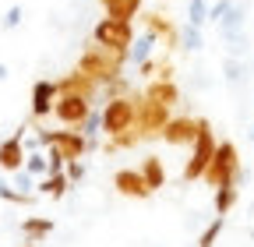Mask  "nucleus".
<instances>
[{
	"instance_id": "f257e3e1",
	"label": "nucleus",
	"mask_w": 254,
	"mask_h": 247,
	"mask_svg": "<svg viewBox=\"0 0 254 247\" xmlns=\"http://www.w3.org/2000/svg\"><path fill=\"white\" fill-rule=\"evenodd\" d=\"M127 64V53L120 50H110V46H99V43H92L81 57H78V71H85L88 78H95L99 85H113L120 78Z\"/></svg>"
},
{
	"instance_id": "f03ea898",
	"label": "nucleus",
	"mask_w": 254,
	"mask_h": 247,
	"mask_svg": "<svg viewBox=\"0 0 254 247\" xmlns=\"http://www.w3.org/2000/svg\"><path fill=\"white\" fill-rule=\"evenodd\" d=\"M240 177H244V170H240L237 145L233 141H219V148H215V156H212V163H208L201 180L208 187H222V184H240Z\"/></svg>"
},
{
	"instance_id": "7ed1b4c3",
	"label": "nucleus",
	"mask_w": 254,
	"mask_h": 247,
	"mask_svg": "<svg viewBox=\"0 0 254 247\" xmlns=\"http://www.w3.org/2000/svg\"><path fill=\"white\" fill-rule=\"evenodd\" d=\"M138 124V96H110L103 106V134L117 138L120 131Z\"/></svg>"
},
{
	"instance_id": "20e7f679",
	"label": "nucleus",
	"mask_w": 254,
	"mask_h": 247,
	"mask_svg": "<svg viewBox=\"0 0 254 247\" xmlns=\"http://www.w3.org/2000/svg\"><path fill=\"white\" fill-rule=\"evenodd\" d=\"M215 148H219V141H215V134H212V124L201 120V131H198L194 145H190V156H187V163H184V184L205 177V170H208V163H212V156H215Z\"/></svg>"
},
{
	"instance_id": "39448f33",
	"label": "nucleus",
	"mask_w": 254,
	"mask_h": 247,
	"mask_svg": "<svg viewBox=\"0 0 254 247\" xmlns=\"http://www.w3.org/2000/svg\"><path fill=\"white\" fill-rule=\"evenodd\" d=\"M92 43H99V46H110V50H120L127 53L134 43V28L131 21H120V18H103L99 25L92 28Z\"/></svg>"
},
{
	"instance_id": "423d86ee",
	"label": "nucleus",
	"mask_w": 254,
	"mask_h": 247,
	"mask_svg": "<svg viewBox=\"0 0 254 247\" xmlns=\"http://www.w3.org/2000/svg\"><path fill=\"white\" fill-rule=\"evenodd\" d=\"M36 141L46 145V148H53V152H60L64 159H81L85 148H88V138L78 127H71V131H39Z\"/></svg>"
},
{
	"instance_id": "0eeeda50",
	"label": "nucleus",
	"mask_w": 254,
	"mask_h": 247,
	"mask_svg": "<svg viewBox=\"0 0 254 247\" xmlns=\"http://www.w3.org/2000/svg\"><path fill=\"white\" fill-rule=\"evenodd\" d=\"M88 113H92V99H85V96H71V92H60V96H57L53 117L64 124V127H81Z\"/></svg>"
},
{
	"instance_id": "6e6552de",
	"label": "nucleus",
	"mask_w": 254,
	"mask_h": 247,
	"mask_svg": "<svg viewBox=\"0 0 254 247\" xmlns=\"http://www.w3.org/2000/svg\"><path fill=\"white\" fill-rule=\"evenodd\" d=\"M166 124H170V106L148 103L145 96L138 99V131H141V138H163Z\"/></svg>"
},
{
	"instance_id": "1a4fd4ad",
	"label": "nucleus",
	"mask_w": 254,
	"mask_h": 247,
	"mask_svg": "<svg viewBox=\"0 0 254 247\" xmlns=\"http://www.w3.org/2000/svg\"><path fill=\"white\" fill-rule=\"evenodd\" d=\"M198 131H201L198 117H170V124L163 127V141L173 145V148H190L194 138H198Z\"/></svg>"
},
{
	"instance_id": "9d476101",
	"label": "nucleus",
	"mask_w": 254,
	"mask_h": 247,
	"mask_svg": "<svg viewBox=\"0 0 254 247\" xmlns=\"http://www.w3.org/2000/svg\"><path fill=\"white\" fill-rule=\"evenodd\" d=\"M57 96H60L57 81H50V78H39L36 85H32V117H36V120L50 117V113H53V106H57Z\"/></svg>"
},
{
	"instance_id": "9b49d317",
	"label": "nucleus",
	"mask_w": 254,
	"mask_h": 247,
	"mask_svg": "<svg viewBox=\"0 0 254 247\" xmlns=\"http://www.w3.org/2000/svg\"><path fill=\"white\" fill-rule=\"evenodd\" d=\"M113 187H117L124 198H148V194H155L148 184H145L141 170H117V173H113Z\"/></svg>"
},
{
	"instance_id": "f8f14e48",
	"label": "nucleus",
	"mask_w": 254,
	"mask_h": 247,
	"mask_svg": "<svg viewBox=\"0 0 254 247\" xmlns=\"http://www.w3.org/2000/svg\"><path fill=\"white\" fill-rule=\"evenodd\" d=\"M145 99L173 110V106L180 103V88H177L173 78H148V85H145Z\"/></svg>"
},
{
	"instance_id": "ddd939ff",
	"label": "nucleus",
	"mask_w": 254,
	"mask_h": 247,
	"mask_svg": "<svg viewBox=\"0 0 254 247\" xmlns=\"http://www.w3.org/2000/svg\"><path fill=\"white\" fill-rule=\"evenodd\" d=\"M21 131L14 134V138H7V141H0V170H7V173H14V170H21L25 166V145H21Z\"/></svg>"
},
{
	"instance_id": "4468645a",
	"label": "nucleus",
	"mask_w": 254,
	"mask_h": 247,
	"mask_svg": "<svg viewBox=\"0 0 254 247\" xmlns=\"http://www.w3.org/2000/svg\"><path fill=\"white\" fill-rule=\"evenodd\" d=\"M57 88H60V92H71V96H85V99H92V96H95V88H99V81L88 78L85 71L74 67L67 78H60V81H57Z\"/></svg>"
},
{
	"instance_id": "2eb2a0df",
	"label": "nucleus",
	"mask_w": 254,
	"mask_h": 247,
	"mask_svg": "<svg viewBox=\"0 0 254 247\" xmlns=\"http://www.w3.org/2000/svg\"><path fill=\"white\" fill-rule=\"evenodd\" d=\"M155 43H159V36L155 32H145L141 36H134V43H131V50H127V60H131V64L138 67V64H145V60L152 57V50H155Z\"/></svg>"
},
{
	"instance_id": "dca6fc26",
	"label": "nucleus",
	"mask_w": 254,
	"mask_h": 247,
	"mask_svg": "<svg viewBox=\"0 0 254 247\" xmlns=\"http://www.w3.org/2000/svg\"><path fill=\"white\" fill-rule=\"evenodd\" d=\"M244 18H247V7H244V4H233V7H230V14L219 21V36H222V39L244 36Z\"/></svg>"
},
{
	"instance_id": "f3484780",
	"label": "nucleus",
	"mask_w": 254,
	"mask_h": 247,
	"mask_svg": "<svg viewBox=\"0 0 254 247\" xmlns=\"http://www.w3.org/2000/svg\"><path fill=\"white\" fill-rule=\"evenodd\" d=\"M141 177H145V184H148L152 191L166 187V166H163V159H159V156H145V163H141Z\"/></svg>"
},
{
	"instance_id": "a211bd4d",
	"label": "nucleus",
	"mask_w": 254,
	"mask_h": 247,
	"mask_svg": "<svg viewBox=\"0 0 254 247\" xmlns=\"http://www.w3.org/2000/svg\"><path fill=\"white\" fill-rule=\"evenodd\" d=\"M106 18H120V21H131L141 14V0H103Z\"/></svg>"
},
{
	"instance_id": "6ab92c4d",
	"label": "nucleus",
	"mask_w": 254,
	"mask_h": 247,
	"mask_svg": "<svg viewBox=\"0 0 254 247\" xmlns=\"http://www.w3.org/2000/svg\"><path fill=\"white\" fill-rule=\"evenodd\" d=\"M50 233H53V219H46V215H32V219L21 223V237L32 240V244H39V240L50 237Z\"/></svg>"
},
{
	"instance_id": "aec40b11",
	"label": "nucleus",
	"mask_w": 254,
	"mask_h": 247,
	"mask_svg": "<svg viewBox=\"0 0 254 247\" xmlns=\"http://www.w3.org/2000/svg\"><path fill=\"white\" fill-rule=\"evenodd\" d=\"M67 187H71L67 173H46V177L36 184V191H43V194H50V198H64V194H67Z\"/></svg>"
},
{
	"instance_id": "412c9836",
	"label": "nucleus",
	"mask_w": 254,
	"mask_h": 247,
	"mask_svg": "<svg viewBox=\"0 0 254 247\" xmlns=\"http://www.w3.org/2000/svg\"><path fill=\"white\" fill-rule=\"evenodd\" d=\"M141 18H145V28H148V32L166 36V43H170V46H177V28H173L163 14H141Z\"/></svg>"
},
{
	"instance_id": "4be33fe9",
	"label": "nucleus",
	"mask_w": 254,
	"mask_h": 247,
	"mask_svg": "<svg viewBox=\"0 0 254 247\" xmlns=\"http://www.w3.org/2000/svg\"><path fill=\"white\" fill-rule=\"evenodd\" d=\"M240 198V187L237 184H222V187H215V215H226Z\"/></svg>"
},
{
	"instance_id": "5701e85b",
	"label": "nucleus",
	"mask_w": 254,
	"mask_h": 247,
	"mask_svg": "<svg viewBox=\"0 0 254 247\" xmlns=\"http://www.w3.org/2000/svg\"><path fill=\"white\" fill-rule=\"evenodd\" d=\"M208 0H190L187 4V25H194V28H205V21H208Z\"/></svg>"
},
{
	"instance_id": "b1692460",
	"label": "nucleus",
	"mask_w": 254,
	"mask_h": 247,
	"mask_svg": "<svg viewBox=\"0 0 254 247\" xmlns=\"http://www.w3.org/2000/svg\"><path fill=\"white\" fill-rule=\"evenodd\" d=\"M78 131H81V134L88 138V145H92V141H95V134H103V110H92Z\"/></svg>"
},
{
	"instance_id": "393cba45",
	"label": "nucleus",
	"mask_w": 254,
	"mask_h": 247,
	"mask_svg": "<svg viewBox=\"0 0 254 247\" xmlns=\"http://www.w3.org/2000/svg\"><path fill=\"white\" fill-rule=\"evenodd\" d=\"M222 226H226V219H222V215H215V219H212V223L205 226V233L198 237V247H215V240H219Z\"/></svg>"
},
{
	"instance_id": "a878e982",
	"label": "nucleus",
	"mask_w": 254,
	"mask_h": 247,
	"mask_svg": "<svg viewBox=\"0 0 254 247\" xmlns=\"http://www.w3.org/2000/svg\"><path fill=\"white\" fill-rule=\"evenodd\" d=\"M25 170H28L32 177H46V173H50V156L32 152V156H25Z\"/></svg>"
},
{
	"instance_id": "bb28decb",
	"label": "nucleus",
	"mask_w": 254,
	"mask_h": 247,
	"mask_svg": "<svg viewBox=\"0 0 254 247\" xmlns=\"http://www.w3.org/2000/svg\"><path fill=\"white\" fill-rule=\"evenodd\" d=\"M138 141H141V131H138V124H134V127L120 131L117 138H110V148H131V145H138Z\"/></svg>"
},
{
	"instance_id": "cd10ccee",
	"label": "nucleus",
	"mask_w": 254,
	"mask_h": 247,
	"mask_svg": "<svg viewBox=\"0 0 254 247\" xmlns=\"http://www.w3.org/2000/svg\"><path fill=\"white\" fill-rule=\"evenodd\" d=\"M0 198H4V201H14V205H28V201H32V194L14 191L11 184H4V180H0Z\"/></svg>"
},
{
	"instance_id": "c85d7f7f",
	"label": "nucleus",
	"mask_w": 254,
	"mask_h": 247,
	"mask_svg": "<svg viewBox=\"0 0 254 247\" xmlns=\"http://www.w3.org/2000/svg\"><path fill=\"white\" fill-rule=\"evenodd\" d=\"M184 46H187L190 53H198V50L205 46V39H201V28H194V25H187V28H184Z\"/></svg>"
},
{
	"instance_id": "c756f323",
	"label": "nucleus",
	"mask_w": 254,
	"mask_h": 247,
	"mask_svg": "<svg viewBox=\"0 0 254 247\" xmlns=\"http://www.w3.org/2000/svg\"><path fill=\"white\" fill-rule=\"evenodd\" d=\"M14 187H18V191H25V194H32V187H36V177H32L25 166H21V170H14Z\"/></svg>"
},
{
	"instance_id": "7c9ffc66",
	"label": "nucleus",
	"mask_w": 254,
	"mask_h": 247,
	"mask_svg": "<svg viewBox=\"0 0 254 247\" xmlns=\"http://www.w3.org/2000/svg\"><path fill=\"white\" fill-rule=\"evenodd\" d=\"M222 71H226V81H230V85H237V81L244 78V64H240V57H230Z\"/></svg>"
},
{
	"instance_id": "2f4dec72",
	"label": "nucleus",
	"mask_w": 254,
	"mask_h": 247,
	"mask_svg": "<svg viewBox=\"0 0 254 247\" xmlns=\"http://www.w3.org/2000/svg\"><path fill=\"white\" fill-rule=\"evenodd\" d=\"M230 7H233V0H215V4L208 7V21H215V25H219L222 18L230 14Z\"/></svg>"
},
{
	"instance_id": "473e14b6",
	"label": "nucleus",
	"mask_w": 254,
	"mask_h": 247,
	"mask_svg": "<svg viewBox=\"0 0 254 247\" xmlns=\"http://www.w3.org/2000/svg\"><path fill=\"white\" fill-rule=\"evenodd\" d=\"M21 18H25L21 4H11V7H7V14H4V21H0V28H18V25H21Z\"/></svg>"
},
{
	"instance_id": "72a5a7b5",
	"label": "nucleus",
	"mask_w": 254,
	"mask_h": 247,
	"mask_svg": "<svg viewBox=\"0 0 254 247\" xmlns=\"http://www.w3.org/2000/svg\"><path fill=\"white\" fill-rule=\"evenodd\" d=\"M64 173H67V180H71V184H78V180L85 177V166H81V159H67V166H64Z\"/></svg>"
},
{
	"instance_id": "f704fd0d",
	"label": "nucleus",
	"mask_w": 254,
	"mask_h": 247,
	"mask_svg": "<svg viewBox=\"0 0 254 247\" xmlns=\"http://www.w3.org/2000/svg\"><path fill=\"white\" fill-rule=\"evenodd\" d=\"M4 78H7V67H4V64H0V81H4Z\"/></svg>"
},
{
	"instance_id": "c9c22d12",
	"label": "nucleus",
	"mask_w": 254,
	"mask_h": 247,
	"mask_svg": "<svg viewBox=\"0 0 254 247\" xmlns=\"http://www.w3.org/2000/svg\"><path fill=\"white\" fill-rule=\"evenodd\" d=\"M247 138H251V141H254V127H251V131H247Z\"/></svg>"
},
{
	"instance_id": "e433bc0d",
	"label": "nucleus",
	"mask_w": 254,
	"mask_h": 247,
	"mask_svg": "<svg viewBox=\"0 0 254 247\" xmlns=\"http://www.w3.org/2000/svg\"><path fill=\"white\" fill-rule=\"evenodd\" d=\"M21 247H36V244H32V240H28V244H21Z\"/></svg>"
}]
</instances>
